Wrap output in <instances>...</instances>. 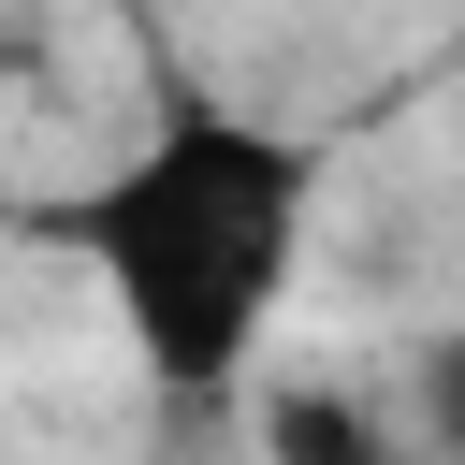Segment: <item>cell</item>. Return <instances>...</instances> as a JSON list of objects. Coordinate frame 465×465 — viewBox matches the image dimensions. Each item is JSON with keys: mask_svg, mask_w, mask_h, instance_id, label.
<instances>
[{"mask_svg": "<svg viewBox=\"0 0 465 465\" xmlns=\"http://www.w3.org/2000/svg\"><path fill=\"white\" fill-rule=\"evenodd\" d=\"M262 450H276V465H392V421H378L349 378H276V392H262Z\"/></svg>", "mask_w": 465, "mask_h": 465, "instance_id": "obj_2", "label": "cell"}, {"mask_svg": "<svg viewBox=\"0 0 465 465\" xmlns=\"http://www.w3.org/2000/svg\"><path fill=\"white\" fill-rule=\"evenodd\" d=\"M320 189H334V145L320 131L174 87L44 232L87 262L116 349H131V378L160 407H232L262 378L291 291H305Z\"/></svg>", "mask_w": 465, "mask_h": 465, "instance_id": "obj_1", "label": "cell"}]
</instances>
